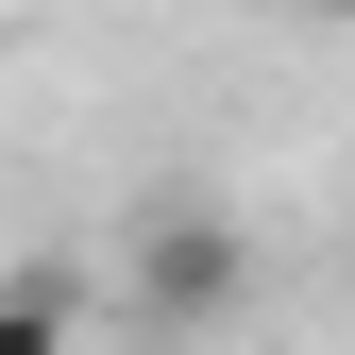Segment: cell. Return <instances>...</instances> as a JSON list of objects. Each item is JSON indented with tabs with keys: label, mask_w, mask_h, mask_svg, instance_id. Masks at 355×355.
Instances as JSON below:
<instances>
[{
	"label": "cell",
	"mask_w": 355,
	"mask_h": 355,
	"mask_svg": "<svg viewBox=\"0 0 355 355\" xmlns=\"http://www.w3.org/2000/svg\"><path fill=\"white\" fill-rule=\"evenodd\" d=\"M237 288H254V237H237V220H203V203H169V220H153V254H136V322H153V338H187V322H220Z\"/></svg>",
	"instance_id": "1"
},
{
	"label": "cell",
	"mask_w": 355,
	"mask_h": 355,
	"mask_svg": "<svg viewBox=\"0 0 355 355\" xmlns=\"http://www.w3.org/2000/svg\"><path fill=\"white\" fill-rule=\"evenodd\" d=\"M288 17H338V0H288Z\"/></svg>",
	"instance_id": "3"
},
{
	"label": "cell",
	"mask_w": 355,
	"mask_h": 355,
	"mask_svg": "<svg viewBox=\"0 0 355 355\" xmlns=\"http://www.w3.org/2000/svg\"><path fill=\"white\" fill-rule=\"evenodd\" d=\"M68 338H85V271H51V254L0 271V355H68Z\"/></svg>",
	"instance_id": "2"
}]
</instances>
